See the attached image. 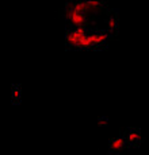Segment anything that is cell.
<instances>
[{"label": "cell", "mask_w": 149, "mask_h": 155, "mask_svg": "<svg viewBox=\"0 0 149 155\" xmlns=\"http://www.w3.org/2000/svg\"><path fill=\"white\" fill-rule=\"evenodd\" d=\"M80 38L76 35L74 30H68L67 35H65V42H67V46L71 47V49H77V45H79Z\"/></svg>", "instance_id": "1"}, {"label": "cell", "mask_w": 149, "mask_h": 155, "mask_svg": "<svg viewBox=\"0 0 149 155\" xmlns=\"http://www.w3.org/2000/svg\"><path fill=\"white\" fill-rule=\"evenodd\" d=\"M92 39H94L95 46H102L109 39V34L104 31H94L92 32Z\"/></svg>", "instance_id": "2"}, {"label": "cell", "mask_w": 149, "mask_h": 155, "mask_svg": "<svg viewBox=\"0 0 149 155\" xmlns=\"http://www.w3.org/2000/svg\"><path fill=\"white\" fill-rule=\"evenodd\" d=\"M126 144V139L122 138V136H118V138H114L110 140V150L114 151V153H118Z\"/></svg>", "instance_id": "3"}, {"label": "cell", "mask_w": 149, "mask_h": 155, "mask_svg": "<svg viewBox=\"0 0 149 155\" xmlns=\"http://www.w3.org/2000/svg\"><path fill=\"white\" fill-rule=\"evenodd\" d=\"M125 139H126V142L129 144H137V143H140V140H141V134L137 130H130L126 134V138Z\"/></svg>", "instance_id": "4"}, {"label": "cell", "mask_w": 149, "mask_h": 155, "mask_svg": "<svg viewBox=\"0 0 149 155\" xmlns=\"http://www.w3.org/2000/svg\"><path fill=\"white\" fill-rule=\"evenodd\" d=\"M85 4L88 5V8L92 11H96L99 7L104 5V0H85Z\"/></svg>", "instance_id": "5"}, {"label": "cell", "mask_w": 149, "mask_h": 155, "mask_svg": "<svg viewBox=\"0 0 149 155\" xmlns=\"http://www.w3.org/2000/svg\"><path fill=\"white\" fill-rule=\"evenodd\" d=\"M107 27H109L110 32H115L118 28V19L115 16H110L107 20Z\"/></svg>", "instance_id": "6"}, {"label": "cell", "mask_w": 149, "mask_h": 155, "mask_svg": "<svg viewBox=\"0 0 149 155\" xmlns=\"http://www.w3.org/2000/svg\"><path fill=\"white\" fill-rule=\"evenodd\" d=\"M19 99H20V86H15L12 89V100L19 101Z\"/></svg>", "instance_id": "7"}, {"label": "cell", "mask_w": 149, "mask_h": 155, "mask_svg": "<svg viewBox=\"0 0 149 155\" xmlns=\"http://www.w3.org/2000/svg\"><path fill=\"white\" fill-rule=\"evenodd\" d=\"M107 121H109V119H107V117H99V119H98V124H99L100 127H103V126L106 127L107 124H109Z\"/></svg>", "instance_id": "8"}, {"label": "cell", "mask_w": 149, "mask_h": 155, "mask_svg": "<svg viewBox=\"0 0 149 155\" xmlns=\"http://www.w3.org/2000/svg\"><path fill=\"white\" fill-rule=\"evenodd\" d=\"M109 155H114V154H109Z\"/></svg>", "instance_id": "9"}]
</instances>
